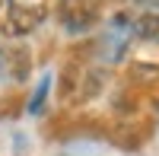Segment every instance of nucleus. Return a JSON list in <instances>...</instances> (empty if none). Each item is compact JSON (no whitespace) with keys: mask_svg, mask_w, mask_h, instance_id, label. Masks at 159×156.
<instances>
[{"mask_svg":"<svg viewBox=\"0 0 159 156\" xmlns=\"http://www.w3.org/2000/svg\"><path fill=\"white\" fill-rule=\"evenodd\" d=\"M45 19V7L38 3H16V0H10V7L3 10V22H0V35L7 38H25L29 32H35L38 25Z\"/></svg>","mask_w":159,"mask_h":156,"instance_id":"nucleus-1","label":"nucleus"},{"mask_svg":"<svg viewBox=\"0 0 159 156\" xmlns=\"http://www.w3.org/2000/svg\"><path fill=\"white\" fill-rule=\"evenodd\" d=\"M57 22L67 32L83 35L99 22V3L96 0H57Z\"/></svg>","mask_w":159,"mask_h":156,"instance_id":"nucleus-2","label":"nucleus"},{"mask_svg":"<svg viewBox=\"0 0 159 156\" xmlns=\"http://www.w3.org/2000/svg\"><path fill=\"white\" fill-rule=\"evenodd\" d=\"M29 73V51L22 45L0 42V83L3 80H25Z\"/></svg>","mask_w":159,"mask_h":156,"instance_id":"nucleus-3","label":"nucleus"},{"mask_svg":"<svg viewBox=\"0 0 159 156\" xmlns=\"http://www.w3.org/2000/svg\"><path fill=\"white\" fill-rule=\"evenodd\" d=\"M130 32H134L140 42L159 45V10H150V13H143V16H137L134 25H130Z\"/></svg>","mask_w":159,"mask_h":156,"instance_id":"nucleus-4","label":"nucleus"},{"mask_svg":"<svg viewBox=\"0 0 159 156\" xmlns=\"http://www.w3.org/2000/svg\"><path fill=\"white\" fill-rule=\"evenodd\" d=\"M45 93H48V80H42V86H38V96L32 99V105H29L32 112H38V108H42V99H45Z\"/></svg>","mask_w":159,"mask_h":156,"instance_id":"nucleus-5","label":"nucleus"},{"mask_svg":"<svg viewBox=\"0 0 159 156\" xmlns=\"http://www.w3.org/2000/svg\"><path fill=\"white\" fill-rule=\"evenodd\" d=\"M10 7V0H0V16H3V10Z\"/></svg>","mask_w":159,"mask_h":156,"instance_id":"nucleus-6","label":"nucleus"},{"mask_svg":"<svg viewBox=\"0 0 159 156\" xmlns=\"http://www.w3.org/2000/svg\"><path fill=\"white\" fill-rule=\"evenodd\" d=\"M147 3H153V7H156V10H159V0H147Z\"/></svg>","mask_w":159,"mask_h":156,"instance_id":"nucleus-7","label":"nucleus"}]
</instances>
